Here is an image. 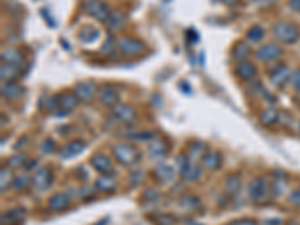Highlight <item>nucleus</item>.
I'll return each mask as SVG.
<instances>
[{
	"instance_id": "nucleus-13",
	"label": "nucleus",
	"mask_w": 300,
	"mask_h": 225,
	"mask_svg": "<svg viewBox=\"0 0 300 225\" xmlns=\"http://www.w3.org/2000/svg\"><path fill=\"white\" fill-rule=\"evenodd\" d=\"M234 72L240 80H245V81H252L257 77V68H255V65H252L249 62H239L236 65Z\"/></svg>"
},
{
	"instance_id": "nucleus-5",
	"label": "nucleus",
	"mask_w": 300,
	"mask_h": 225,
	"mask_svg": "<svg viewBox=\"0 0 300 225\" xmlns=\"http://www.w3.org/2000/svg\"><path fill=\"white\" fill-rule=\"evenodd\" d=\"M117 48L119 51L126 56V57H134V56H138L141 54L144 50H146V45L143 41L140 39H135V38H120L117 41Z\"/></svg>"
},
{
	"instance_id": "nucleus-29",
	"label": "nucleus",
	"mask_w": 300,
	"mask_h": 225,
	"mask_svg": "<svg viewBox=\"0 0 300 225\" xmlns=\"http://www.w3.org/2000/svg\"><path fill=\"white\" fill-rule=\"evenodd\" d=\"M282 177H285V176L284 174H275L273 176V182H272L270 186H272V192H273L275 197L282 195L287 189V180H282Z\"/></svg>"
},
{
	"instance_id": "nucleus-38",
	"label": "nucleus",
	"mask_w": 300,
	"mask_h": 225,
	"mask_svg": "<svg viewBox=\"0 0 300 225\" xmlns=\"http://www.w3.org/2000/svg\"><path fill=\"white\" fill-rule=\"evenodd\" d=\"M54 146H56V144H54V141L48 138V140H45V141H44V144L41 146V150H42L44 153H51V152L54 150Z\"/></svg>"
},
{
	"instance_id": "nucleus-4",
	"label": "nucleus",
	"mask_w": 300,
	"mask_h": 225,
	"mask_svg": "<svg viewBox=\"0 0 300 225\" xmlns=\"http://www.w3.org/2000/svg\"><path fill=\"white\" fill-rule=\"evenodd\" d=\"M84 9L90 17H93L95 20H98L101 23H107V20L111 14L108 6L101 0H86Z\"/></svg>"
},
{
	"instance_id": "nucleus-24",
	"label": "nucleus",
	"mask_w": 300,
	"mask_h": 225,
	"mask_svg": "<svg viewBox=\"0 0 300 225\" xmlns=\"http://www.w3.org/2000/svg\"><path fill=\"white\" fill-rule=\"evenodd\" d=\"M155 177L159 180V182H162V183H168L174 177V168H173L172 165L162 162V164H159L155 168Z\"/></svg>"
},
{
	"instance_id": "nucleus-14",
	"label": "nucleus",
	"mask_w": 300,
	"mask_h": 225,
	"mask_svg": "<svg viewBox=\"0 0 300 225\" xmlns=\"http://www.w3.org/2000/svg\"><path fill=\"white\" fill-rule=\"evenodd\" d=\"M2 63H9V65H18L24 66V56L20 50L17 48H5L0 54Z\"/></svg>"
},
{
	"instance_id": "nucleus-40",
	"label": "nucleus",
	"mask_w": 300,
	"mask_h": 225,
	"mask_svg": "<svg viewBox=\"0 0 300 225\" xmlns=\"http://www.w3.org/2000/svg\"><path fill=\"white\" fill-rule=\"evenodd\" d=\"M158 224L159 225H173L174 224V218L172 215H161L158 218Z\"/></svg>"
},
{
	"instance_id": "nucleus-33",
	"label": "nucleus",
	"mask_w": 300,
	"mask_h": 225,
	"mask_svg": "<svg viewBox=\"0 0 300 225\" xmlns=\"http://www.w3.org/2000/svg\"><path fill=\"white\" fill-rule=\"evenodd\" d=\"M26 159H27V156H26V155H23V153L15 155V156L9 158V161H8V167H9V168H12V170H18V168H21L23 165H26V162H27Z\"/></svg>"
},
{
	"instance_id": "nucleus-30",
	"label": "nucleus",
	"mask_w": 300,
	"mask_h": 225,
	"mask_svg": "<svg viewBox=\"0 0 300 225\" xmlns=\"http://www.w3.org/2000/svg\"><path fill=\"white\" fill-rule=\"evenodd\" d=\"M180 174H182L183 179L189 180V182H194V180H197L201 176V170H200V167L195 165V164H188V165L180 171Z\"/></svg>"
},
{
	"instance_id": "nucleus-43",
	"label": "nucleus",
	"mask_w": 300,
	"mask_h": 225,
	"mask_svg": "<svg viewBox=\"0 0 300 225\" xmlns=\"http://www.w3.org/2000/svg\"><path fill=\"white\" fill-rule=\"evenodd\" d=\"M290 203H291V204H296V206H300V188L291 192V195H290Z\"/></svg>"
},
{
	"instance_id": "nucleus-12",
	"label": "nucleus",
	"mask_w": 300,
	"mask_h": 225,
	"mask_svg": "<svg viewBox=\"0 0 300 225\" xmlns=\"http://www.w3.org/2000/svg\"><path fill=\"white\" fill-rule=\"evenodd\" d=\"M291 72H290V69L287 68V66H284V65H279V66H276L272 72H270V80H272V83L276 86V87H284L285 84H287V81L291 78Z\"/></svg>"
},
{
	"instance_id": "nucleus-35",
	"label": "nucleus",
	"mask_w": 300,
	"mask_h": 225,
	"mask_svg": "<svg viewBox=\"0 0 300 225\" xmlns=\"http://www.w3.org/2000/svg\"><path fill=\"white\" fill-rule=\"evenodd\" d=\"M203 143H200V141H195V143H192V146L189 147V150H188V158L191 159V161H195L197 158H198V155L203 152Z\"/></svg>"
},
{
	"instance_id": "nucleus-20",
	"label": "nucleus",
	"mask_w": 300,
	"mask_h": 225,
	"mask_svg": "<svg viewBox=\"0 0 300 225\" xmlns=\"http://www.w3.org/2000/svg\"><path fill=\"white\" fill-rule=\"evenodd\" d=\"M125 23H126V15H125V12L120 11V9H116V11H113V12L110 14V17H108V20H107L105 24H107L110 29H113V30H120V29L123 27Z\"/></svg>"
},
{
	"instance_id": "nucleus-31",
	"label": "nucleus",
	"mask_w": 300,
	"mask_h": 225,
	"mask_svg": "<svg viewBox=\"0 0 300 225\" xmlns=\"http://www.w3.org/2000/svg\"><path fill=\"white\" fill-rule=\"evenodd\" d=\"M264 38V29L261 26H252L248 32H246V39L252 44H257Z\"/></svg>"
},
{
	"instance_id": "nucleus-28",
	"label": "nucleus",
	"mask_w": 300,
	"mask_h": 225,
	"mask_svg": "<svg viewBox=\"0 0 300 225\" xmlns=\"http://www.w3.org/2000/svg\"><path fill=\"white\" fill-rule=\"evenodd\" d=\"M279 119V114L276 110L273 108H266L261 114H260V122L264 125V126H272L278 122Z\"/></svg>"
},
{
	"instance_id": "nucleus-27",
	"label": "nucleus",
	"mask_w": 300,
	"mask_h": 225,
	"mask_svg": "<svg viewBox=\"0 0 300 225\" xmlns=\"http://www.w3.org/2000/svg\"><path fill=\"white\" fill-rule=\"evenodd\" d=\"M95 188L102 191V192H111L116 188V182H114L113 176L110 173L108 174H102L95 182Z\"/></svg>"
},
{
	"instance_id": "nucleus-22",
	"label": "nucleus",
	"mask_w": 300,
	"mask_h": 225,
	"mask_svg": "<svg viewBox=\"0 0 300 225\" xmlns=\"http://www.w3.org/2000/svg\"><path fill=\"white\" fill-rule=\"evenodd\" d=\"M99 36H101V32L93 26H86L78 32V39L83 44H93L95 41L99 39Z\"/></svg>"
},
{
	"instance_id": "nucleus-45",
	"label": "nucleus",
	"mask_w": 300,
	"mask_h": 225,
	"mask_svg": "<svg viewBox=\"0 0 300 225\" xmlns=\"http://www.w3.org/2000/svg\"><path fill=\"white\" fill-rule=\"evenodd\" d=\"M288 5L293 11H300V0H290Z\"/></svg>"
},
{
	"instance_id": "nucleus-39",
	"label": "nucleus",
	"mask_w": 300,
	"mask_h": 225,
	"mask_svg": "<svg viewBox=\"0 0 300 225\" xmlns=\"http://www.w3.org/2000/svg\"><path fill=\"white\" fill-rule=\"evenodd\" d=\"M186 38L189 39V42H191V44H195V42H198V41H200V35H198L192 27L186 32Z\"/></svg>"
},
{
	"instance_id": "nucleus-26",
	"label": "nucleus",
	"mask_w": 300,
	"mask_h": 225,
	"mask_svg": "<svg viewBox=\"0 0 300 225\" xmlns=\"http://www.w3.org/2000/svg\"><path fill=\"white\" fill-rule=\"evenodd\" d=\"M78 102H80V101L77 99V96H75L74 93H63V95H59V107H60L62 110H65L66 113L75 110V107H77Z\"/></svg>"
},
{
	"instance_id": "nucleus-41",
	"label": "nucleus",
	"mask_w": 300,
	"mask_h": 225,
	"mask_svg": "<svg viewBox=\"0 0 300 225\" xmlns=\"http://www.w3.org/2000/svg\"><path fill=\"white\" fill-rule=\"evenodd\" d=\"M113 48H114V41H113V38L111 36H108L107 38V41H105V44L102 47V51L105 53V54H108V53H111L113 51Z\"/></svg>"
},
{
	"instance_id": "nucleus-23",
	"label": "nucleus",
	"mask_w": 300,
	"mask_h": 225,
	"mask_svg": "<svg viewBox=\"0 0 300 225\" xmlns=\"http://www.w3.org/2000/svg\"><path fill=\"white\" fill-rule=\"evenodd\" d=\"M251 54V47L245 41H239L231 50V57L237 62H245V59Z\"/></svg>"
},
{
	"instance_id": "nucleus-2",
	"label": "nucleus",
	"mask_w": 300,
	"mask_h": 225,
	"mask_svg": "<svg viewBox=\"0 0 300 225\" xmlns=\"http://www.w3.org/2000/svg\"><path fill=\"white\" fill-rule=\"evenodd\" d=\"M273 36L282 44H294L299 39V29L290 21H279L272 29Z\"/></svg>"
},
{
	"instance_id": "nucleus-21",
	"label": "nucleus",
	"mask_w": 300,
	"mask_h": 225,
	"mask_svg": "<svg viewBox=\"0 0 300 225\" xmlns=\"http://www.w3.org/2000/svg\"><path fill=\"white\" fill-rule=\"evenodd\" d=\"M242 189V176L239 173L236 174H230L225 180V192L230 197H234L239 194V191Z\"/></svg>"
},
{
	"instance_id": "nucleus-25",
	"label": "nucleus",
	"mask_w": 300,
	"mask_h": 225,
	"mask_svg": "<svg viewBox=\"0 0 300 225\" xmlns=\"http://www.w3.org/2000/svg\"><path fill=\"white\" fill-rule=\"evenodd\" d=\"M84 149H86V143L81 141V140H75V141H71L65 146V149L62 150V156L63 158H71V156H75V155L81 153Z\"/></svg>"
},
{
	"instance_id": "nucleus-8",
	"label": "nucleus",
	"mask_w": 300,
	"mask_h": 225,
	"mask_svg": "<svg viewBox=\"0 0 300 225\" xmlns=\"http://www.w3.org/2000/svg\"><path fill=\"white\" fill-rule=\"evenodd\" d=\"M96 90H98V87L93 81H81L75 86L74 95L77 96V99L80 102H90L95 98Z\"/></svg>"
},
{
	"instance_id": "nucleus-11",
	"label": "nucleus",
	"mask_w": 300,
	"mask_h": 225,
	"mask_svg": "<svg viewBox=\"0 0 300 225\" xmlns=\"http://www.w3.org/2000/svg\"><path fill=\"white\" fill-rule=\"evenodd\" d=\"M99 101L102 105L105 107H114L119 104V92L114 86L111 84H105L102 89H101V93H99Z\"/></svg>"
},
{
	"instance_id": "nucleus-37",
	"label": "nucleus",
	"mask_w": 300,
	"mask_h": 225,
	"mask_svg": "<svg viewBox=\"0 0 300 225\" xmlns=\"http://www.w3.org/2000/svg\"><path fill=\"white\" fill-rule=\"evenodd\" d=\"M291 83H293V87H294V90L300 92V68L293 72V75H291Z\"/></svg>"
},
{
	"instance_id": "nucleus-42",
	"label": "nucleus",
	"mask_w": 300,
	"mask_h": 225,
	"mask_svg": "<svg viewBox=\"0 0 300 225\" xmlns=\"http://www.w3.org/2000/svg\"><path fill=\"white\" fill-rule=\"evenodd\" d=\"M153 137H155V134H152V132H141V134L131 135V138H134V140H140V141H144V140H152Z\"/></svg>"
},
{
	"instance_id": "nucleus-3",
	"label": "nucleus",
	"mask_w": 300,
	"mask_h": 225,
	"mask_svg": "<svg viewBox=\"0 0 300 225\" xmlns=\"http://www.w3.org/2000/svg\"><path fill=\"white\" fill-rule=\"evenodd\" d=\"M113 153H114V158L117 159V162L122 164V165H126V167H131V165L137 164L138 159H140L138 149H135L134 146L126 144V143L116 144L113 147Z\"/></svg>"
},
{
	"instance_id": "nucleus-34",
	"label": "nucleus",
	"mask_w": 300,
	"mask_h": 225,
	"mask_svg": "<svg viewBox=\"0 0 300 225\" xmlns=\"http://www.w3.org/2000/svg\"><path fill=\"white\" fill-rule=\"evenodd\" d=\"M24 215H26V212L23 209H18L17 207V209H11L8 213H5L2 219L3 221L5 219H9V222H15V221H21L24 218Z\"/></svg>"
},
{
	"instance_id": "nucleus-36",
	"label": "nucleus",
	"mask_w": 300,
	"mask_h": 225,
	"mask_svg": "<svg viewBox=\"0 0 300 225\" xmlns=\"http://www.w3.org/2000/svg\"><path fill=\"white\" fill-rule=\"evenodd\" d=\"M12 180L14 179H12L9 170L2 168V192H5V189H6L9 185H12Z\"/></svg>"
},
{
	"instance_id": "nucleus-10",
	"label": "nucleus",
	"mask_w": 300,
	"mask_h": 225,
	"mask_svg": "<svg viewBox=\"0 0 300 225\" xmlns=\"http://www.w3.org/2000/svg\"><path fill=\"white\" fill-rule=\"evenodd\" d=\"M90 164H92V167H93L96 171H99L101 174H108V173L113 170V162H111V159H110L105 153H101V152L95 153V155L90 158Z\"/></svg>"
},
{
	"instance_id": "nucleus-18",
	"label": "nucleus",
	"mask_w": 300,
	"mask_h": 225,
	"mask_svg": "<svg viewBox=\"0 0 300 225\" xmlns=\"http://www.w3.org/2000/svg\"><path fill=\"white\" fill-rule=\"evenodd\" d=\"M203 162V167L209 171H215L221 167V162H222V156L218 150H209L206 152V155L203 156L201 159Z\"/></svg>"
},
{
	"instance_id": "nucleus-46",
	"label": "nucleus",
	"mask_w": 300,
	"mask_h": 225,
	"mask_svg": "<svg viewBox=\"0 0 300 225\" xmlns=\"http://www.w3.org/2000/svg\"><path fill=\"white\" fill-rule=\"evenodd\" d=\"M221 2H224L225 5H228V6H233V5H236V2L237 0H221Z\"/></svg>"
},
{
	"instance_id": "nucleus-19",
	"label": "nucleus",
	"mask_w": 300,
	"mask_h": 225,
	"mask_svg": "<svg viewBox=\"0 0 300 225\" xmlns=\"http://www.w3.org/2000/svg\"><path fill=\"white\" fill-rule=\"evenodd\" d=\"M48 207L53 212H63L69 207V198L66 194H56L48 200Z\"/></svg>"
},
{
	"instance_id": "nucleus-1",
	"label": "nucleus",
	"mask_w": 300,
	"mask_h": 225,
	"mask_svg": "<svg viewBox=\"0 0 300 225\" xmlns=\"http://www.w3.org/2000/svg\"><path fill=\"white\" fill-rule=\"evenodd\" d=\"M270 191H272V186L264 176H260L257 179H254L248 186V194H249L251 201L258 203V204H263L270 198L269 197Z\"/></svg>"
},
{
	"instance_id": "nucleus-32",
	"label": "nucleus",
	"mask_w": 300,
	"mask_h": 225,
	"mask_svg": "<svg viewBox=\"0 0 300 225\" xmlns=\"http://www.w3.org/2000/svg\"><path fill=\"white\" fill-rule=\"evenodd\" d=\"M29 185H30V176L27 173H21V174H18L17 177H14V180H12V188L15 191H23Z\"/></svg>"
},
{
	"instance_id": "nucleus-9",
	"label": "nucleus",
	"mask_w": 300,
	"mask_h": 225,
	"mask_svg": "<svg viewBox=\"0 0 300 225\" xmlns=\"http://www.w3.org/2000/svg\"><path fill=\"white\" fill-rule=\"evenodd\" d=\"M51 182H53V174H51V171H50L48 167L39 168L35 173V176L32 177V185L38 191H47L51 186Z\"/></svg>"
},
{
	"instance_id": "nucleus-48",
	"label": "nucleus",
	"mask_w": 300,
	"mask_h": 225,
	"mask_svg": "<svg viewBox=\"0 0 300 225\" xmlns=\"http://www.w3.org/2000/svg\"><path fill=\"white\" fill-rule=\"evenodd\" d=\"M192 225H197V224H192Z\"/></svg>"
},
{
	"instance_id": "nucleus-47",
	"label": "nucleus",
	"mask_w": 300,
	"mask_h": 225,
	"mask_svg": "<svg viewBox=\"0 0 300 225\" xmlns=\"http://www.w3.org/2000/svg\"><path fill=\"white\" fill-rule=\"evenodd\" d=\"M251 2H257V0H251Z\"/></svg>"
},
{
	"instance_id": "nucleus-17",
	"label": "nucleus",
	"mask_w": 300,
	"mask_h": 225,
	"mask_svg": "<svg viewBox=\"0 0 300 225\" xmlns=\"http://www.w3.org/2000/svg\"><path fill=\"white\" fill-rule=\"evenodd\" d=\"M23 92H24V89L15 81L2 84V96L8 101H17L18 98H21Z\"/></svg>"
},
{
	"instance_id": "nucleus-16",
	"label": "nucleus",
	"mask_w": 300,
	"mask_h": 225,
	"mask_svg": "<svg viewBox=\"0 0 300 225\" xmlns=\"http://www.w3.org/2000/svg\"><path fill=\"white\" fill-rule=\"evenodd\" d=\"M167 152H168L167 144H165V141L161 140V138L153 140V141L150 143V146H149V156H150L152 159H155V161H159V159L165 158Z\"/></svg>"
},
{
	"instance_id": "nucleus-6",
	"label": "nucleus",
	"mask_w": 300,
	"mask_h": 225,
	"mask_svg": "<svg viewBox=\"0 0 300 225\" xmlns=\"http://www.w3.org/2000/svg\"><path fill=\"white\" fill-rule=\"evenodd\" d=\"M111 116L122 122V123H131L132 120H135L137 117V111L132 105H126V104H117L114 107H111Z\"/></svg>"
},
{
	"instance_id": "nucleus-15",
	"label": "nucleus",
	"mask_w": 300,
	"mask_h": 225,
	"mask_svg": "<svg viewBox=\"0 0 300 225\" xmlns=\"http://www.w3.org/2000/svg\"><path fill=\"white\" fill-rule=\"evenodd\" d=\"M21 68L18 65H9V63H2L0 68V77L3 83H11L15 81L20 75H21Z\"/></svg>"
},
{
	"instance_id": "nucleus-7",
	"label": "nucleus",
	"mask_w": 300,
	"mask_h": 225,
	"mask_svg": "<svg viewBox=\"0 0 300 225\" xmlns=\"http://www.w3.org/2000/svg\"><path fill=\"white\" fill-rule=\"evenodd\" d=\"M282 56V48L278 44H264L255 51V57L261 62H273Z\"/></svg>"
},
{
	"instance_id": "nucleus-44",
	"label": "nucleus",
	"mask_w": 300,
	"mask_h": 225,
	"mask_svg": "<svg viewBox=\"0 0 300 225\" xmlns=\"http://www.w3.org/2000/svg\"><path fill=\"white\" fill-rule=\"evenodd\" d=\"M228 225H258V222L254 219H236Z\"/></svg>"
}]
</instances>
